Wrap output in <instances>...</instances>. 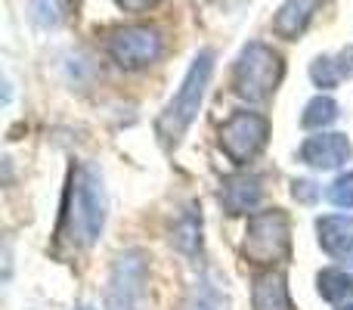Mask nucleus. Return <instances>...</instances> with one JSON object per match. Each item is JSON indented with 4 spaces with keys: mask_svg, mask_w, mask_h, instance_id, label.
Instances as JSON below:
<instances>
[{
    "mask_svg": "<svg viewBox=\"0 0 353 310\" xmlns=\"http://www.w3.org/2000/svg\"><path fill=\"white\" fill-rule=\"evenodd\" d=\"M270 140V122L257 112H232L220 128V149L236 164H248Z\"/></svg>",
    "mask_w": 353,
    "mask_h": 310,
    "instance_id": "0eeeda50",
    "label": "nucleus"
},
{
    "mask_svg": "<svg viewBox=\"0 0 353 310\" xmlns=\"http://www.w3.org/2000/svg\"><path fill=\"white\" fill-rule=\"evenodd\" d=\"M78 310H93V307H78Z\"/></svg>",
    "mask_w": 353,
    "mask_h": 310,
    "instance_id": "4be33fe9",
    "label": "nucleus"
},
{
    "mask_svg": "<svg viewBox=\"0 0 353 310\" xmlns=\"http://www.w3.org/2000/svg\"><path fill=\"white\" fill-rule=\"evenodd\" d=\"M292 195L298 202H304V205H310V202L319 199V186L313 180H294L292 183Z\"/></svg>",
    "mask_w": 353,
    "mask_h": 310,
    "instance_id": "6ab92c4d",
    "label": "nucleus"
},
{
    "mask_svg": "<svg viewBox=\"0 0 353 310\" xmlns=\"http://www.w3.org/2000/svg\"><path fill=\"white\" fill-rule=\"evenodd\" d=\"M171 245L186 258H195L201 251V208L199 205H189L176 214L171 226Z\"/></svg>",
    "mask_w": 353,
    "mask_h": 310,
    "instance_id": "ddd939ff",
    "label": "nucleus"
},
{
    "mask_svg": "<svg viewBox=\"0 0 353 310\" xmlns=\"http://www.w3.org/2000/svg\"><path fill=\"white\" fill-rule=\"evenodd\" d=\"M251 301H254V310H294L285 276L279 270H263V273L254 276Z\"/></svg>",
    "mask_w": 353,
    "mask_h": 310,
    "instance_id": "9b49d317",
    "label": "nucleus"
},
{
    "mask_svg": "<svg viewBox=\"0 0 353 310\" xmlns=\"http://www.w3.org/2000/svg\"><path fill=\"white\" fill-rule=\"evenodd\" d=\"M316 289L325 301L338 304V301H347L353 298V273L347 270H338V267H329L316 276Z\"/></svg>",
    "mask_w": 353,
    "mask_h": 310,
    "instance_id": "2eb2a0df",
    "label": "nucleus"
},
{
    "mask_svg": "<svg viewBox=\"0 0 353 310\" xmlns=\"http://www.w3.org/2000/svg\"><path fill=\"white\" fill-rule=\"evenodd\" d=\"M282 56L263 41H251L242 47L236 66H232V90L248 103H263L282 81Z\"/></svg>",
    "mask_w": 353,
    "mask_h": 310,
    "instance_id": "7ed1b4c3",
    "label": "nucleus"
},
{
    "mask_svg": "<svg viewBox=\"0 0 353 310\" xmlns=\"http://www.w3.org/2000/svg\"><path fill=\"white\" fill-rule=\"evenodd\" d=\"M242 251L251 264H261V267L288 261V255H292V224H288V214L282 208H267V211L251 214Z\"/></svg>",
    "mask_w": 353,
    "mask_h": 310,
    "instance_id": "20e7f679",
    "label": "nucleus"
},
{
    "mask_svg": "<svg viewBox=\"0 0 353 310\" xmlns=\"http://www.w3.org/2000/svg\"><path fill=\"white\" fill-rule=\"evenodd\" d=\"M263 195L261 186V177L254 174H232L220 183V205H223L226 214H248L251 208H257Z\"/></svg>",
    "mask_w": 353,
    "mask_h": 310,
    "instance_id": "1a4fd4ad",
    "label": "nucleus"
},
{
    "mask_svg": "<svg viewBox=\"0 0 353 310\" xmlns=\"http://www.w3.org/2000/svg\"><path fill=\"white\" fill-rule=\"evenodd\" d=\"M146 282H149L146 251L140 249L121 251L115 258V264H112L109 289H105V310H143Z\"/></svg>",
    "mask_w": 353,
    "mask_h": 310,
    "instance_id": "39448f33",
    "label": "nucleus"
},
{
    "mask_svg": "<svg viewBox=\"0 0 353 310\" xmlns=\"http://www.w3.org/2000/svg\"><path fill=\"white\" fill-rule=\"evenodd\" d=\"M316 233H319V245H323L332 258L353 255V217H347V214H329V217H319Z\"/></svg>",
    "mask_w": 353,
    "mask_h": 310,
    "instance_id": "f8f14e48",
    "label": "nucleus"
},
{
    "mask_svg": "<svg viewBox=\"0 0 353 310\" xmlns=\"http://www.w3.org/2000/svg\"><path fill=\"white\" fill-rule=\"evenodd\" d=\"M115 6L124 12H146L152 6H159V0H115Z\"/></svg>",
    "mask_w": 353,
    "mask_h": 310,
    "instance_id": "aec40b11",
    "label": "nucleus"
},
{
    "mask_svg": "<svg viewBox=\"0 0 353 310\" xmlns=\"http://www.w3.org/2000/svg\"><path fill=\"white\" fill-rule=\"evenodd\" d=\"M211 75H214V50L205 47L189 62L174 99L165 106V112H161L159 122H155V134H159V140L165 143L168 149L176 146V143L186 137L189 124L195 122V115H199V109H201V99H205V90H208V84H211Z\"/></svg>",
    "mask_w": 353,
    "mask_h": 310,
    "instance_id": "f03ea898",
    "label": "nucleus"
},
{
    "mask_svg": "<svg viewBox=\"0 0 353 310\" xmlns=\"http://www.w3.org/2000/svg\"><path fill=\"white\" fill-rule=\"evenodd\" d=\"M298 155H301V162L310 164V168L335 171V168H341L344 162H350L353 146L344 134H316V137H307Z\"/></svg>",
    "mask_w": 353,
    "mask_h": 310,
    "instance_id": "6e6552de",
    "label": "nucleus"
},
{
    "mask_svg": "<svg viewBox=\"0 0 353 310\" xmlns=\"http://www.w3.org/2000/svg\"><path fill=\"white\" fill-rule=\"evenodd\" d=\"M323 3L325 0H285L273 16V31L279 37H285V41H298Z\"/></svg>",
    "mask_w": 353,
    "mask_h": 310,
    "instance_id": "9d476101",
    "label": "nucleus"
},
{
    "mask_svg": "<svg viewBox=\"0 0 353 310\" xmlns=\"http://www.w3.org/2000/svg\"><path fill=\"white\" fill-rule=\"evenodd\" d=\"M341 310H353V304H344V307H341Z\"/></svg>",
    "mask_w": 353,
    "mask_h": 310,
    "instance_id": "412c9836",
    "label": "nucleus"
},
{
    "mask_svg": "<svg viewBox=\"0 0 353 310\" xmlns=\"http://www.w3.org/2000/svg\"><path fill=\"white\" fill-rule=\"evenodd\" d=\"M105 224V189L103 177L81 164L72 171V180L65 189V211H62V233L74 249H90L99 239Z\"/></svg>",
    "mask_w": 353,
    "mask_h": 310,
    "instance_id": "f257e3e1",
    "label": "nucleus"
},
{
    "mask_svg": "<svg viewBox=\"0 0 353 310\" xmlns=\"http://www.w3.org/2000/svg\"><path fill=\"white\" fill-rule=\"evenodd\" d=\"M310 78L316 87H323V90H332V87H338V81L344 78L341 75V66H338L335 56H316L310 66Z\"/></svg>",
    "mask_w": 353,
    "mask_h": 310,
    "instance_id": "f3484780",
    "label": "nucleus"
},
{
    "mask_svg": "<svg viewBox=\"0 0 353 310\" xmlns=\"http://www.w3.org/2000/svg\"><path fill=\"white\" fill-rule=\"evenodd\" d=\"M74 0H28V16L37 28H59L72 16Z\"/></svg>",
    "mask_w": 353,
    "mask_h": 310,
    "instance_id": "4468645a",
    "label": "nucleus"
},
{
    "mask_svg": "<svg viewBox=\"0 0 353 310\" xmlns=\"http://www.w3.org/2000/svg\"><path fill=\"white\" fill-rule=\"evenodd\" d=\"M335 118H338V103L332 97H323V93H319V97H313L310 103L304 106L301 124L310 130H323V128H329Z\"/></svg>",
    "mask_w": 353,
    "mask_h": 310,
    "instance_id": "dca6fc26",
    "label": "nucleus"
},
{
    "mask_svg": "<svg viewBox=\"0 0 353 310\" xmlns=\"http://www.w3.org/2000/svg\"><path fill=\"white\" fill-rule=\"evenodd\" d=\"M161 50H165L161 31L152 25H124L105 37V53L124 72H140V68L159 62Z\"/></svg>",
    "mask_w": 353,
    "mask_h": 310,
    "instance_id": "423d86ee",
    "label": "nucleus"
},
{
    "mask_svg": "<svg viewBox=\"0 0 353 310\" xmlns=\"http://www.w3.org/2000/svg\"><path fill=\"white\" fill-rule=\"evenodd\" d=\"M329 202L338 208H353V171H347V174H341L335 183L329 186Z\"/></svg>",
    "mask_w": 353,
    "mask_h": 310,
    "instance_id": "a211bd4d",
    "label": "nucleus"
}]
</instances>
